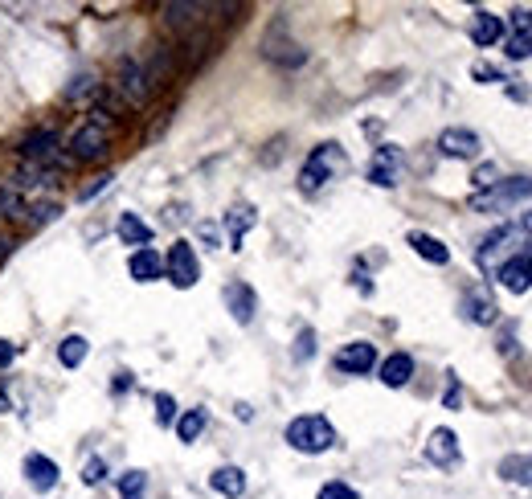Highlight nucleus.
<instances>
[{"label": "nucleus", "instance_id": "f257e3e1", "mask_svg": "<svg viewBox=\"0 0 532 499\" xmlns=\"http://www.w3.org/2000/svg\"><path fill=\"white\" fill-rule=\"evenodd\" d=\"M287 446L299 450V455H324V450L336 446V426L324 414H299L287 426Z\"/></svg>", "mask_w": 532, "mask_h": 499}, {"label": "nucleus", "instance_id": "f03ea898", "mask_svg": "<svg viewBox=\"0 0 532 499\" xmlns=\"http://www.w3.org/2000/svg\"><path fill=\"white\" fill-rule=\"evenodd\" d=\"M348 168V156H344V148L340 144H320V148H312V156L303 160V168H299V193H320L332 176H340Z\"/></svg>", "mask_w": 532, "mask_h": 499}, {"label": "nucleus", "instance_id": "7ed1b4c3", "mask_svg": "<svg viewBox=\"0 0 532 499\" xmlns=\"http://www.w3.org/2000/svg\"><path fill=\"white\" fill-rule=\"evenodd\" d=\"M70 160H82V164H91V160H103L107 148H111V123L103 111H95L91 119H86L74 135H70Z\"/></svg>", "mask_w": 532, "mask_h": 499}, {"label": "nucleus", "instance_id": "20e7f679", "mask_svg": "<svg viewBox=\"0 0 532 499\" xmlns=\"http://www.w3.org/2000/svg\"><path fill=\"white\" fill-rule=\"evenodd\" d=\"M524 197H532V176H504L496 180L492 189H483L471 197V209L475 213H504L512 205H520Z\"/></svg>", "mask_w": 532, "mask_h": 499}, {"label": "nucleus", "instance_id": "39448f33", "mask_svg": "<svg viewBox=\"0 0 532 499\" xmlns=\"http://www.w3.org/2000/svg\"><path fill=\"white\" fill-rule=\"evenodd\" d=\"M164 279L172 283V287H181V291H189V287H197L201 283V262H197V250H193V242H172V250L164 254Z\"/></svg>", "mask_w": 532, "mask_h": 499}, {"label": "nucleus", "instance_id": "423d86ee", "mask_svg": "<svg viewBox=\"0 0 532 499\" xmlns=\"http://www.w3.org/2000/svg\"><path fill=\"white\" fill-rule=\"evenodd\" d=\"M115 90L131 103V107H144L148 99H152V86H148V70L140 66V62H131V58H123L119 62V78H115Z\"/></svg>", "mask_w": 532, "mask_h": 499}, {"label": "nucleus", "instance_id": "0eeeda50", "mask_svg": "<svg viewBox=\"0 0 532 499\" xmlns=\"http://www.w3.org/2000/svg\"><path fill=\"white\" fill-rule=\"evenodd\" d=\"M402 168H406V156L402 148H393V144H381L369 160V180L377 189H393L397 180H402Z\"/></svg>", "mask_w": 532, "mask_h": 499}, {"label": "nucleus", "instance_id": "6e6552de", "mask_svg": "<svg viewBox=\"0 0 532 499\" xmlns=\"http://www.w3.org/2000/svg\"><path fill=\"white\" fill-rule=\"evenodd\" d=\"M336 369L348 373V377H365V373H373V369H377V348H373L369 340H352V344H344V348L336 352Z\"/></svg>", "mask_w": 532, "mask_h": 499}, {"label": "nucleus", "instance_id": "1a4fd4ad", "mask_svg": "<svg viewBox=\"0 0 532 499\" xmlns=\"http://www.w3.org/2000/svg\"><path fill=\"white\" fill-rule=\"evenodd\" d=\"M479 135L471 127H447L438 135V152L442 156H451V160H475L479 156Z\"/></svg>", "mask_w": 532, "mask_h": 499}, {"label": "nucleus", "instance_id": "9d476101", "mask_svg": "<svg viewBox=\"0 0 532 499\" xmlns=\"http://www.w3.org/2000/svg\"><path fill=\"white\" fill-rule=\"evenodd\" d=\"M221 299H226V311L234 315V324H242V328H246V324L254 320V311H258V295H254V287H250V283H242V279L226 283Z\"/></svg>", "mask_w": 532, "mask_h": 499}, {"label": "nucleus", "instance_id": "9b49d317", "mask_svg": "<svg viewBox=\"0 0 532 499\" xmlns=\"http://www.w3.org/2000/svg\"><path fill=\"white\" fill-rule=\"evenodd\" d=\"M496 279H500V287H504V291L524 295V291L532 287V254H512L508 262H500Z\"/></svg>", "mask_w": 532, "mask_h": 499}, {"label": "nucleus", "instance_id": "f8f14e48", "mask_svg": "<svg viewBox=\"0 0 532 499\" xmlns=\"http://www.w3.org/2000/svg\"><path fill=\"white\" fill-rule=\"evenodd\" d=\"M426 463L434 467H455L459 463V434L451 426H438L426 442Z\"/></svg>", "mask_w": 532, "mask_h": 499}, {"label": "nucleus", "instance_id": "ddd939ff", "mask_svg": "<svg viewBox=\"0 0 532 499\" xmlns=\"http://www.w3.org/2000/svg\"><path fill=\"white\" fill-rule=\"evenodd\" d=\"M377 377H381L385 389H406L410 377H414V356H410V352H389V356L381 360Z\"/></svg>", "mask_w": 532, "mask_h": 499}, {"label": "nucleus", "instance_id": "4468645a", "mask_svg": "<svg viewBox=\"0 0 532 499\" xmlns=\"http://www.w3.org/2000/svg\"><path fill=\"white\" fill-rule=\"evenodd\" d=\"M25 156L37 160V164H54V168L70 164V156L58 152V135L54 131H33L29 140H25Z\"/></svg>", "mask_w": 532, "mask_h": 499}, {"label": "nucleus", "instance_id": "2eb2a0df", "mask_svg": "<svg viewBox=\"0 0 532 499\" xmlns=\"http://www.w3.org/2000/svg\"><path fill=\"white\" fill-rule=\"evenodd\" d=\"M512 246H520V230H516V225H496V230L479 242V262H483V266L496 262V258L508 254Z\"/></svg>", "mask_w": 532, "mask_h": 499}, {"label": "nucleus", "instance_id": "dca6fc26", "mask_svg": "<svg viewBox=\"0 0 532 499\" xmlns=\"http://www.w3.org/2000/svg\"><path fill=\"white\" fill-rule=\"evenodd\" d=\"M127 275L136 283H156V279H164V258L152 246H144V250H136L127 258Z\"/></svg>", "mask_w": 532, "mask_h": 499}, {"label": "nucleus", "instance_id": "f3484780", "mask_svg": "<svg viewBox=\"0 0 532 499\" xmlns=\"http://www.w3.org/2000/svg\"><path fill=\"white\" fill-rule=\"evenodd\" d=\"M115 234H119V242H123V246H136V250L152 246V225H148L140 213H119Z\"/></svg>", "mask_w": 532, "mask_h": 499}, {"label": "nucleus", "instance_id": "a211bd4d", "mask_svg": "<svg viewBox=\"0 0 532 499\" xmlns=\"http://www.w3.org/2000/svg\"><path fill=\"white\" fill-rule=\"evenodd\" d=\"M58 463L54 459H46V455H29L25 459V479H29V487L33 491H54L58 487Z\"/></svg>", "mask_w": 532, "mask_h": 499}, {"label": "nucleus", "instance_id": "6ab92c4d", "mask_svg": "<svg viewBox=\"0 0 532 499\" xmlns=\"http://www.w3.org/2000/svg\"><path fill=\"white\" fill-rule=\"evenodd\" d=\"M500 37H504V17L479 9V13H475V21H471V41L479 45V50H487V45H496Z\"/></svg>", "mask_w": 532, "mask_h": 499}, {"label": "nucleus", "instance_id": "aec40b11", "mask_svg": "<svg viewBox=\"0 0 532 499\" xmlns=\"http://www.w3.org/2000/svg\"><path fill=\"white\" fill-rule=\"evenodd\" d=\"M258 225V213L250 209V205H238V209H230L226 213V230H230V250H242V242H246V234Z\"/></svg>", "mask_w": 532, "mask_h": 499}, {"label": "nucleus", "instance_id": "412c9836", "mask_svg": "<svg viewBox=\"0 0 532 499\" xmlns=\"http://www.w3.org/2000/svg\"><path fill=\"white\" fill-rule=\"evenodd\" d=\"M209 487L226 499H238V495H246V471L242 467H217L209 475Z\"/></svg>", "mask_w": 532, "mask_h": 499}, {"label": "nucleus", "instance_id": "4be33fe9", "mask_svg": "<svg viewBox=\"0 0 532 499\" xmlns=\"http://www.w3.org/2000/svg\"><path fill=\"white\" fill-rule=\"evenodd\" d=\"M410 250H414L418 258L434 262V266H447V262H451V250H447V242H438L434 234H422V230H414V234H410Z\"/></svg>", "mask_w": 532, "mask_h": 499}, {"label": "nucleus", "instance_id": "5701e85b", "mask_svg": "<svg viewBox=\"0 0 532 499\" xmlns=\"http://www.w3.org/2000/svg\"><path fill=\"white\" fill-rule=\"evenodd\" d=\"M463 311H467L471 324H496V315H500V307L487 299V295H479V291H471V295L463 299Z\"/></svg>", "mask_w": 532, "mask_h": 499}, {"label": "nucleus", "instance_id": "b1692460", "mask_svg": "<svg viewBox=\"0 0 532 499\" xmlns=\"http://www.w3.org/2000/svg\"><path fill=\"white\" fill-rule=\"evenodd\" d=\"M91 356V340L86 336H66L58 344V360H62V369H82V360Z\"/></svg>", "mask_w": 532, "mask_h": 499}, {"label": "nucleus", "instance_id": "393cba45", "mask_svg": "<svg viewBox=\"0 0 532 499\" xmlns=\"http://www.w3.org/2000/svg\"><path fill=\"white\" fill-rule=\"evenodd\" d=\"M500 479L504 483H520V487H532V455H508L500 463Z\"/></svg>", "mask_w": 532, "mask_h": 499}, {"label": "nucleus", "instance_id": "a878e982", "mask_svg": "<svg viewBox=\"0 0 532 499\" xmlns=\"http://www.w3.org/2000/svg\"><path fill=\"white\" fill-rule=\"evenodd\" d=\"M205 422H209L205 410H185L181 418H176V438H181V442H197L201 430H205Z\"/></svg>", "mask_w": 532, "mask_h": 499}, {"label": "nucleus", "instance_id": "bb28decb", "mask_svg": "<svg viewBox=\"0 0 532 499\" xmlns=\"http://www.w3.org/2000/svg\"><path fill=\"white\" fill-rule=\"evenodd\" d=\"M160 13H164V21H168V25L189 29V25H197V21H201V13H209V9H205V5H164Z\"/></svg>", "mask_w": 532, "mask_h": 499}, {"label": "nucleus", "instance_id": "cd10ccee", "mask_svg": "<svg viewBox=\"0 0 532 499\" xmlns=\"http://www.w3.org/2000/svg\"><path fill=\"white\" fill-rule=\"evenodd\" d=\"M119 499H148V475L144 471H123L119 475Z\"/></svg>", "mask_w": 532, "mask_h": 499}, {"label": "nucleus", "instance_id": "c85d7f7f", "mask_svg": "<svg viewBox=\"0 0 532 499\" xmlns=\"http://www.w3.org/2000/svg\"><path fill=\"white\" fill-rule=\"evenodd\" d=\"M0 213H5L9 221H25V213H29V205L17 197V193H9V189H0Z\"/></svg>", "mask_w": 532, "mask_h": 499}, {"label": "nucleus", "instance_id": "c756f323", "mask_svg": "<svg viewBox=\"0 0 532 499\" xmlns=\"http://www.w3.org/2000/svg\"><path fill=\"white\" fill-rule=\"evenodd\" d=\"M508 58L512 62H528L532 58V33H512L508 37Z\"/></svg>", "mask_w": 532, "mask_h": 499}, {"label": "nucleus", "instance_id": "7c9ffc66", "mask_svg": "<svg viewBox=\"0 0 532 499\" xmlns=\"http://www.w3.org/2000/svg\"><path fill=\"white\" fill-rule=\"evenodd\" d=\"M316 499H361V491L357 487H348L344 479H332V483H324L320 487V495Z\"/></svg>", "mask_w": 532, "mask_h": 499}, {"label": "nucleus", "instance_id": "2f4dec72", "mask_svg": "<svg viewBox=\"0 0 532 499\" xmlns=\"http://www.w3.org/2000/svg\"><path fill=\"white\" fill-rule=\"evenodd\" d=\"M176 401H172V393H156V422L160 426H176Z\"/></svg>", "mask_w": 532, "mask_h": 499}, {"label": "nucleus", "instance_id": "473e14b6", "mask_svg": "<svg viewBox=\"0 0 532 499\" xmlns=\"http://www.w3.org/2000/svg\"><path fill=\"white\" fill-rule=\"evenodd\" d=\"M316 356V332L312 328H299V336H295V360L303 365V360H312Z\"/></svg>", "mask_w": 532, "mask_h": 499}, {"label": "nucleus", "instance_id": "72a5a7b5", "mask_svg": "<svg viewBox=\"0 0 532 499\" xmlns=\"http://www.w3.org/2000/svg\"><path fill=\"white\" fill-rule=\"evenodd\" d=\"M496 164H483V168H475V176H471V185H475V193H483V189H492L496 185Z\"/></svg>", "mask_w": 532, "mask_h": 499}, {"label": "nucleus", "instance_id": "f704fd0d", "mask_svg": "<svg viewBox=\"0 0 532 499\" xmlns=\"http://www.w3.org/2000/svg\"><path fill=\"white\" fill-rule=\"evenodd\" d=\"M103 475H107V463H103V459H91V463H86V467H82V483H86V487H95V483H103Z\"/></svg>", "mask_w": 532, "mask_h": 499}, {"label": "nucleus", "instance_id": "c9c22d12", "mask_svg": "<svg viewBox=\"0 0 532 499\" xmlns=\"http://www.w3.org/2000/svg\"><path fill=\"white\" fill-rule=\"evenodd\" d=\"M471 78H479V82H504V74H500L496 66H483V62L471 66Z\"/></svg>", "mask_w": 532, "mask_h": 499}, {"label": "nucleus", "instance_id": "e433bc0d", "mask_svg": "<svg viewBox=\"0 0 532 499\" xmlns=\"http://www.w3.org/2000/svg\"><path fill=\"white\" fill-rule=\"evenodd\" d=\"M512 29L516 33H532V9H516L512 13Z\"/></svg>", "mask_w": 532, "mask_h": 499}, {"label": "nucleus", "instance_id": "4c0bfd02", "mask_svg": "<svg viewBox=\"0 0 532 499\" xmlns=\"http://www.w3.org/2000/svg\"><path fill=\"white\" fill-rule=\"evenodd\" d=\"M447 377H451V385H447V397H442V405H447V410H459V397H463L459 393V381H455V373H447Z\"/></svg>", "mask_w": 532, "mask_h": 499}, {"label": "nucleus", "instance_id": "58836bf2", "mask_svg": "<svg viewBox=\"0 0 532 499\" xmlns=\"http://www.w3.org/2000/svg\"><path fill=\"white\" fill-rule=\"evenodd\" d=\"M33 213H37V221H58V217H62V205H58V201H50V205H37Z\"/></svg>", "mask_w": 532, "mask_h": 499}, {"label": "nucleus", "instance_id": "ea45409f", "mask_svg": "<svg viewBox=\"0 0 532 499\" xmlns=\"http://www.w3.org/2000/svg\"><path fill=\"white\" fill-rule=\"evenodd\" d=\"M17 360V344H9V340H0V369H9Z\"/></svg>", "mask_w": 532, "mask_h": 499}, {"label": "nucleus", "instance_id": "a19ab883", "mask_svg": "<svg viewBox=\"0 0 532 499\" xmlns=\"http://www.w3.org/2000/svg\"><path fill=\"white\" fill-rule=\"evenodd\" d=\"M111 180H115V176H111V172H103V176H99V180H95V185H91V189H86V193H82V201H91V197H95V193H103V189H107V185H111Z\"/></svg>", "mask_w": 532, "mask_h": 499}, {"label": "nucleus", "instance_id": "79ce46f5", "mask_svg": "<svg viewBox=\"0 0 532 499\" xmlns=\"http://www.w3.org/2000/svg\"><path fill=\"white\" fill-rule=\"evenodd\" d=\"M13 410V397H9V381L0 377V414H9Z\"/></svg>", "mask_w": 532, "mask_h": 499}, {"label": "nucleus", "instance_id": "37998d69", "mask_svg": "<svg viewBox=\"0 0 532 499\" xmlns=\"http://www.w3.org/2000/svg\"><path fill=\"white\" fill-rule=\"evenodd\" d=\"M516 230H520V238H524V242H532V209L520 217V225H516Z\"/></svg>", "mask_w": 532, "mask_h": 499}, {"label": "nucleus", "instance_id": "c03bdc74", "mask_svg": "<svg viewBox=\"0 0 532 499\" xmlns=\"http://www.w3.org/2000/svg\"><path fill=\"white\" fill-rule=\"evenodd\" d=\"M131 389V373H119V381H111V393H127Z\"/></svg>", "mask_w": 532, "mask_h": 499}, {"label": "nucleus", "instance_id": "a18cd8bd", "mask_svg": "<svg viewBox=\"0 0 532 499\" xmlns=\"http://www.w3.org/2000/svg\"><path fill=\"white\" fill-rule=\"evenodd\" d=\"M201 238H205V242H209V246H217V230H213V225H209V221H205V225H201Z\"/></svg>", "mask_w": 532, "mask_h": 499}, {"label": "nucleus", "instance_id": "49530a36", "mask_svg": "<svg viewBox=\"0 0 532 499\" xmlns=\"http://www.w3.org/2000/svg\"><path fill=\"white\" fill-rule=\"evenodd\" d=\"M9 250H13V246H9V238H0V262L9 258Z\"/></svg>", "mask_w": 532, "mask_h": 499}]
</instances>
